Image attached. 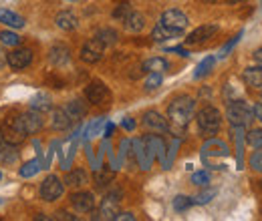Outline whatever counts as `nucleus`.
Returning <instances> with one entry per match:
<instances>
[{
    "instance_id": "obj_13",
    "label": "nucleus",
    "mask_w": 262,
    "mask_h": 221,
    "mask_svg": "<svg viewBox=\"0 0 262 221\" xmlns=\"http://www.w3.org/2000/svg\"><path fill=\"white\" fill-rule=\"evenodd\" d=\"M20 123L25 127V131H27V135H34V133H38L40 129H42V117H40V113L38 111H27V113H23L20 117Z\"/></svg>"
},
{
    "instance_id": "obj_33",
    "label": "nucleus",
    "mask_w": 262,
    "mask_h": 221,
    "mask_svg": "<svg viewBox=\"0 0 262 221\" xmlns=\"http://www.w3.org/2000/svg\"><path fill=\"white\" fill-rule=\"evenodd\" d=\"M192 205H194V199H192V197L178 195V197L173 199V209H176V211H186V209H190Z\"/></svg>"
},
{
    "instance_id": "obj_28",
    "label": "nucleus",
    "mask_w": 262,
    "mask_h": 221,
    "mask_svg": "<svg viewBox=\"0 0 262 221\" xmlns=\"http://www.w3.org/2000/svg\"><path fill=\"white\" fill-rule=\"evenodd\" d=\"M164 83V77H162V72H147V79H145V91L147 93H151V91H156V89H160V85Z\"/></svg>"
},
{
    "instance_id": "obj_6",
    "label": "nucleus",
    "mask_w": 262,
    "mask_h": 221,
    "mask_svg": "<svg viewBox=\"0 0 262 221\" xmlns=\"http://www.w3.org/2000/svg\"><path fill=\"white\" fill-rule=\"evenodd\" d=\"M2 135H4V141H6V143H12V145H20V143L29 137L18 117L8 119V121L4 123V127H2Z\"/></svg>"
},
{
    "instance_id": "obj_43",
    "label": "nucleus",
    "mask_w": 262,
    "mask_h": 221,
    "mask_svg": "<svg viewBox=\"0 0 262 221\" xmlns=\"http://www.w3.org/2000/svg\"><path fill=\"white\" fill-rule=\"evenodd\" d=\"M121 125H123V129H127V131H133V129H135V121H133L131 117H125Z\"/></svg>"
},
{
    "instance_id": "obj_17",
    "label": "nucleus",
    "mask_w": 262,
    "mask_h": 221,
    "mask_svg": "<svg viewBox=\"0 0 262 221\" xmlns=\"http://www.w3.org/2000/svg\"><path fill=\"white\" fill-rule=\"evenodd\" d=\"M75 121L69 117V113H67L65 109H55L53 111V117H51V127L55 129V131H67V129H71Z\"/></svg>"
},
{
    "instance_id": "obj_20",
    "label": "nucleus",
    "mask_w": 262,
    "mask_h": 221,
    "mask_svg": "<svg viewBox=\"0 0 262 221\" xmlns=\"http://www.w3.org/2000/svg\"><path fill=\"white\" fill-rule=\"evenodd\" d=\"M143 27H145V16L135 10H131V14L123 20V29L127 32H141Z\"/></svg>"
},
{
    "instance_id": "obj_15",
    "label": "nucleus",
    "mask_w": 262,
    "mask_h": 221,
    "mask_svg": "<svg viewBox=\"0 0 262 221\" xmlns=\"http://www.w3.org/2000/svg\"><path fill=\"white\" fill-rule=\"evenodd\" d=\"M49 61L55 66H65L71 61V51L67 48L65 44H55L51 51H49Z\"/></svg>"
},
{
    "instance_id": "obj_16",
    "label": "nucleus",
    "mask_w": 262,
    "mask_h": 221,
    "mask_svg": "<svg viewBox=\"0 0 262 221\" xmlns=\"http://www.w3.org/2000/svg\"><path fill=\"white\" fill-rule=\"evenodd\" d=\"M242 81L248 85V87H254V89H258L262 87V64H254V66H248V68H244V72H242Z\"/></svg>"
},
{
    "instance_id": "obj_49",
    "label": "nucleus",
    "mask_w": 262,
    "mask_h": 221,
    "mask_svg": "<svg viewBox=\"0 0 262 221\" xmlns=\"http://www.w3.org/2000/svg\"><path fill=\"white\" fill-rule=\"evenodd\" d=\"M4 143V135H2V129H0V145Z\"/></svg>"
},
{
    "instance_id": "obj_30",
    "label": "nucleus",
    "mask_w": 262,
    "mask_h": 221,
    "mask_svg": "<svg viewBox=\"0 0 262 221\" xmlns=\"http://www.w3.org/2000/svg\"><path fill=\"white\" fill-rule=\"evenodd\" d=\"M95 36H97L105 46H109V44H115V42H117V32L113 31V29H101Z\"/></svg>"
},
{
    "instance_id": "obj_14",
    "label": "nucleus",
    "mask_w": 262,
    "mask_h": 221,
    "mask_svg": "<svg viewBox=\"0 0 262 221\" xmlns=\"http://www.w3.org/2000/svg\"><path fill=\"white\" fill-rule=\"evenodd\" d=\"M143 125L147 127L149 131H158V133L169 131V123L165 121L158 111H147V113L143 115Z\"/></svg>"
},
{
    "instance_id": "obj_9",
    "label": "nucleus",
    "mask_w": 262,
    "mask_h": 221,
    "mask_svg": "<svg viewBox=\"0 0 262 221\" xmlns=\"http://www.w3.org/2000/svg\"><path fill=\"white\" fill-rule=\"evenodd\" d=\"M103 53H105V44L99 40L97 36L87 40L81 48V61L87 64H95L103 59Z\"/></svg>"
},
{
    "instance_id": "obj_23",
    "label": "nucleus",
    "mask_w": 262,
    "mask_h": 221,
    "mask_svg": "<svg viewBox=\"0 0 262 221\" xmlns=\"http://www.w3.org/2000/svg\"><path fill=\"white\" fill-rule=\"evenodd\" d=\"M169 68V64L165 59L162 57H154V59H147V61H143L141 64V70L143 72H165Z\"/></svg>"
},
{
    "instance_id": "obj_3",
    "label": "nucleus",
    "mask_w": 262,
    "mask_h": 221,
    "mask_svg": "<svg viewBox=\"0 0 262 221\" xmlns=\"http://www.w3.org/2000/svg\"><path fill=\"white\" fill-rule=\"evenodd\" d=\"M226 117L234 127H246L252 123L254 119V111L248 103L244 101H232L228 103V109H226Z\"/></svg>"
},
{
    "instance_id": "obj_34",
    "label": "nucleus",
    "mask_w": 262,
    "mask_h": 221,
    "mask_svg": "<svg viewBox=\"0 0 262 221\" xmlns=\"http://www.w3.org/2000/svg\"><path fill=\"white\" fill-rule=\"evenodd\" d=\"M131 10H133V8H131V4H127V2H125V4H119V6L113 10V18L123 22V20L131 14Z\"/></svg>"
},
{
    "instance_id": "obj_41",
    "label": "nucleus",
    "mask_w": 262,
    "mask_h": 221,
    "mask_svg": "<svg viewBox=\"0 0 262 221\" xmlns=\"http://www.w3.org/2000/svg\"><path fill=\"white\" fill-rule=\"evenodd\" d=\"M103 123H105V121H103V117H99L97 121H95V123H93V125L89 127V133H91V135H97L99 127L103 125Z\"/></svg>"
},
{
    "instance_id": "obj_27",
    "label": "nucleus",
    "mask_w": 262,
    "mask_h": 221,
    "mask_svg": "<svg viewBox=\"0 0 262 221\" xmlns=\"http://www.w3.org/2000/svg\"><path fill=\"white\" fill-rule=\"evenodd\" d=\"M40 169H42V167H40V159H31V161H27V163L18 169V175H20L23 179H31V177H34Z\"/></svg>"
},
{
    "instance_id": "obj_2",
    "label": "nucleus",
    "mask_w": 262,
    "mask_h": 221,
    "mask_svg": "<svg viewBox=\"0 0 262 221\" xmlns=\"http://www.w3.org/2000/svg\"><path fill=\"white\" fill-rule=\"evenodd\" d=\"M196 121H198V129H200V133H202V135H206V137H212V135H216V133L220 131V125H222V115H220V111H218L216 107L208 105V107H204V109H200V111H198Z\"/></svg>"
},
{
    "instance_id": "obj_10",
    "label": "nucleus",
    "mask_w": 262,
    "mask_h": 221,
    "mask_svg": "<svg viewBox=\"0 0 262 221\" xmlns=\"http://www.w3.org/2000/svg\"><path fill=\"white\" fill-rule=\"evenodd\" d=\"M6 61H8V66L14 68V70H23L27 68L29 64L33 63V51L31 48H14L6 55Z\"/></svg>"
},
{
    "instance_id": "obj_18",
    "label": "nucleus",
    "mask_w": 262,
    "mask_h": 221,
    "mask_svg": "<svg viewBox=\"0 0 262 221\" xmlns=\"http://www.w3.org/2000/svg\"><path fill=\"white\" fill-rule=\"evenodd\" d=\"M0 22L6 24L8 29H25V18L8 8H0Z\"/></svg>"
},
{
    "instance_id": "obj_50",
    "label": "nucleus",
    "mask_w": 262,
    "mask_h": 221,
    "mask_svg": "<svg viewBox=\"0 0 262 221\" xmlns=\"http://www.w3.org/2000/svg\"><path fill=\"white\" fill-rule=\"evenodd\" d=\"M230 2H238V0H230Z\"/></svg>"
},
{
    "instance_id": "obj_22",
    "label": "nucleus",
    "mask_w": 262,
    "mask_h": 221,
    "mask_svg": "<svg viewBox=\"0 0 262 221\" xmlns=\"http://www.w3.org/2000/svg\"><path fill=\"white\" fill-rule=\"evenodd\" d=\"M135 155H137V161H139L141 169H149V165L154 163V155L149 153V149L143 143V139L141 141H135Z\"/></svg>"
},
{
    "instance_id": "obj_42",
    "label": "nucleus",
    "mask_w": 262,
    "mask_h": 221,
    "mask_svg": "<svg viewBox=\"0 0 262 221\" xmlns=\"http://www.w3.org/2000/svg\"><path fill=\"white\" fill-rule=\"evenodd\" d=\"M169 53H178L180 57H190V53L186 51V48H182V46H173V48H167Z\"/></svg>"
},
{
    "instance_id": "obj_45",
    "label": "nucleus",
    "mask_w": 262,
    "mask_h": 221,
    "mask_svg": "<svg viewBox=\"0 0 262 221\" xmlns=\"http://www.w3.org/2000/svg\"><path fill=\"white\" fill-rule=\"evenodd\" d=\"M55 219H71V221H75L77 219V217H75V215H69V213H65V211H59V213H57V215H55Z\"/></svg>"
},
{
    "instance_id": "obj_36",
    "label": "nucleus",
    "mask_w": 262,
    "mask_h": 221,
    "mask_svg": "<svg viewBox=\"0 0 262 221\" xmlns=\"http://www.w3.org/2000/svg\"><path fill=\"white\" fill-rule=\"evenodd\" d=\"M192 183L198 185V187H206V185L210 183V173H208V171H196V173L192 175Z\"/></svg>"
},
{
    "instance_id": "obj_21",
    "label": "nucleus",
    "mask_w": 262,
    "mask_h": 221,
    "mask_svg": "<svg viewBox=\"0 0 262 221\" xmlns=\"http://www.w3.org/2000/svg\"><path fill=\"white\" fill-rule=\"evenodd\" d=\"M87 181H89V177H87L85 169H73L65 177V185L69 187H83V185H87Z\"/></svg>"
},
{
    "instance_id": "obj_4",
    "label": "nucleus",
    "mask_w": 262,
    "mask_h": 221,
    "mask_svg": "<svg viewBox=\"0 0 262 221\" xmlns=\"http://www.w3.org/2000/svg\"><path fill=\"white\" fill-rule=\"evenodd\" d=\"M188 16L182 12V10H178V8H169V10H165L164 14H162V18H160V24L167 29V31L173 34V38H178V36H182L184 31L188 29Z\"/></svg>"
},
{
    "instance_id": "obj_35",
    "label": "nucleus",
    "mask_w": 262,
    "mask_h": 221,
    "mask_svg": "<svg viewBox=\"0 0 262 221\" xmlns=\"http://www.w3.org/2000/svg\"><path fill=\"white\" fill-rule=\"evenodd\" d=\"M246 141H248V145L250 147H262V131L260 129H252L248 135H246Z\"/></svg>"
},
{
    "instance_id": "obj_51",
    "label": "nucleus",
    "mask_w": 262,
    "mask_h": 221,
    "mask_svg": "<svg viewBox=\"0 0 262 221\" xmlns=\"http://www.w3.org/2000/svg\"><path fill=\"white\" fill-rule=\"evenodd\" d=\"M208 2H216V0H208Z\"/></svg>"
},
{
    "instance_id": "obj_53",
    "label": "nucleus",
    "mask_w": 262,
    "mask_h": 221,
    "mask_svg": "<svg viewBox=\"0 0 262 221\" xmlns=\"http://www.w3.org/2000/svg\"><path fill=\"white\" fill-rule=\"evenodd\" d=\"M69 2H75V0H69Z\"/></svg>"
},
{
    "instance_id": "obj_44",
    "label": "nucleus",
    "mask_w": 262,
    "mask_h": 221,
    "mask_svg": "<svg viewBox=\"0 0 262 221\" xmlns=\"http://www.w3.org/2000/svg\"><path fill=\"white\" fill-rule=\"evenodd\" d=\"M252 111H254V117L262 123V103H256V105L252 107Z\"/></svg>"
},
{
    "instance_id": "obj_32",
    "label": "nucleus",
    "mask_w": 262,
    "mask_h": 221,
    "mask_svg": "<svg viewBox=\"0 0 262 221\" xmlns=\"http://www.w3.org/2000/svg\"><path fill=\"white\" fill-rule=\"evenodd\" d=\"M111 179H113V171L103 169V171H97V173H95V185H97L99 189L107 187V185L111 183Z\"/></svg>"
},
{
    "instance_id": "obj_12",
    "label": "nucleus",
    "mask_w": 262,
    "mask_h": 221,
    "mask_svg": "<svg viewBox=\"0 0 262 221\" xmlns=\"http://www.w3.org/2000/svg\"><path fill=\"white\" fill-rule=\"evenodd\" d=\"M218 32V24H202L196 31H192L186 38V44H202L206 40H210L214 34Z\"/></svg>"
},
{
    "instance_id": "obj_26",
    "label": "nucleus",
    "mask_w": 262,
    "mask_h": 221,
    "mask_svg": "<svg viewBox=\"0 0 262 221\" xmlns=\"http://www.w3.org/2000/svg\"><path fill=\"white\" fill-rule=\"evenodd\" d=\"M18 159V149H16V145H12V143H2L0 145V163H4V165H10V163H14Z\"/></svg>"
},
{
    "instance_id": "obj_5",
    "label": "nucleus",
    "mask_w": 262,
    "mask_h": 221,
    "mask_svg": "<svg viewBox=\"0 0 262 221\" xmlns=\"http://www.w3.org/2000/svg\"><path fill=\"white\" fill-rule=\"evenodd\" d=\"M119 201H121V191H111L105 195V199L99 205V211L95 219H115L119 213Z\"/></svg>"
},
{
    "instance_id": "obj_38",
    "label": "nucleus",
    "mask_w": 262,
    "mask_h": 221,
    "mask_svg": "<svg viewBox=\"0 0 262 221\" xmlns=\"http://www.w3.org/2000/svg\"><path fill=\"white\" fill-rule=\"evenodd\" d=\"M212 197H216V191L208 189L204 191V193H200L196 199H194V203H208V201H212Z\"/></svg>"
},
{
    "instance_id": "obj_40",
    "label": "nucleus",
    "mask_w": 262,
    "mask_h": 221,
    "mask_svg": "<svg viewBox=\"0 0 262 221\" xmlns=\"http://www.w3.org/2000/svg\"><path fill=\"white\" fill-rule=\"evenodd\" d=\"M115 219L117 221H135V215L129 213V211H125V213H117V215H115Z\"/></svg>"
},
{
    "instance_id": "obj_29",
    "label": "nucleus",
    "mask_w": 262,
    "mask_h": 221,
    "mask_svg": "<svg viewBox=\"0 0 262 221\" xmlns=\"http://www.w3.org/2000/svg\"><path fill=\"white\" fill-rule=\"evenodd\" d=\"M214 63H216V59L214 57H206L202 63L196 66V72H194V79H202V77H206L212 68H214Z\"/></svg>"
},
{
    "instance_id": "obj_52",
    "label": "nucleus",
    "mask_w": 262,
    "mask_h": 221,
    "mask_svg": "<svg viewBox=\"0 0 262 221\" xmlns=\"http://www.w3.org/2000/svg\"><path fill=\"white\" fill-rule=\"evenodd\" d=\"M0 179H2V173H0Z\"/></svg>"
},
{
    "instance_id": "obj_46",
    "label": "nucleus",
    "mask_w": 262,
    "mask_h": 221,
    "mask_svg": "<svg viewBox=\"0 0 262 221\" xmlns=\"http://www.w3.org/2000/svg\"><path fill=\"white\" fill-rule=\"evenodd\" d=\"M113 129H115V125H113V123H107V127H105V137H111Z\"/></svg>"
},
{
    "instance_id": "obj_39",
    "label": "nucleus",
    "mask_w": 262,
    "mask_h": 221,
    "mask_svg": "<svg viewBox=\"0 0 262 221\" xmlns=\"http://www.w3.org/2000/svg\"><path fill=\"white\" fill-rule=\"evenodd\" d=\"M240 38H242V32H238V34H236V36H234V38L230 40L228 44H226V46H224V48L220 51V57H226V55H228L230 51H232V46H234V44H236V42H238Z\"/></svg>"
},
{
    "instance_id": "obj_11",
    "label": "nucleus",
    "mask_w": 262,
    "mask_h": 221,
    "mask_svg": "<svg viewBox=\"0 0 262 221\" xmlns=\"http://www.w3.org/2000/svg\"><path fill=\"white\" fill-rule=\"evenodd\" d=\"M71 205L79 213H91L95 209V195L89 191H77L71 195Z\"/></svg>"
},
{
    "instance_id": "obj_24",
    "label": "nucleus",
    "mask_w": 262,
    "mask_h": 221,
    "mask_svg": "<svg viewBox=\"0 0 262 221\" xmlns=\"http://www.w3.org/2000/svg\"><path fill=\"white\" fill-rule=\"evenodd\" d=\"M65 111L69 113V117H71L73 121H79L81 117H85V113H87V105H85L83 101L75 99V101H69V103H67Z\"/></svg>"
},
{
    "instance_id": "obj_37",
    "label": "nucleus",
    "mask_w": 262,
    "mask_h": 221,
    "mask_svg": "<svg viewBox=\"0 0 262 221\" xmlns=\"http://www.w3.org/2000/svg\"><path fill=\"white\" fill-rule=\"evenodd\" d=\"M250 167L256 169V171H262V147H256V151L252 153V157H250Z\"/></svg>"
},
{
    "instance_id": "obj_1",
    "label": "nucleus",
    "mask_w": 262,
    "mask_h": 221,
    "mask_svg": "<svg viewBox=\"0 0 262 221\" xmlns=\"http://www.w3.org/2000/svg\"><path fill=\"white\" fill-rule=\"evenodd\" d=\"M194 111H196V101L192 96H176L167 107V119L173 123V127L184 129L194 117Z\"/></svg>"
},
{
    "instance_id": "obj_8",
    "label": "nucleus",
    "mask_w": 262,
    "mask_h": 221,
    "mask_svg": "<svg viewBox=\"0 0 262 221\" xmlns=\"http://www.w3.org/2000/svg\"><path fill=\"white\" fill-rule=\"evenodd\" d=\"M65 191L63 181L57 177V175H49L42 183H40V197L45 201H57Z\"/></svg>"
},
{
    "instance_id": "obj_54",
    "label": "nucleus",
    "mask_w": 262,
    "mask_h": 221,
    "mask_svg": "<svg viewBox=\"0 0 262 221\" xmlns=\"http://www.w3.org/2000/svg\"><path fill=\"white\" fill-rule=\"evenodd\" d=\"M260 189H262V181H260Z\"/></svg>"
},
{
    "instance_id": "obj_7",
    "label": "nucleus",
    "mask_w": 262,
    "mask_h": 221,
    "mask_svg": "<svg viewBox=\"0 0 262 221\" xmlns=\"http://www.w3.org/2000/svg\"><path fill=\"white\" fill-rule=\"evenodd\" d=\"M85 99L89 103H93V105H107L111 101V93H109V89H107L105 83L93 81V83H89L85 87Z\"/></svg>"
},
{
    "instance_id": "obj_48",
    "label": "nucleus",
    "mask_w": 262,
    "mask_h": 221,
    "mask_svg": "<svg viewBox=\"0 0 262 221\" xmlns=\"http://www.w3.org/2000/svg\"><path fill=\"white\" fill-rule=\"evenodd\" d=\"M6 63H8V61H6V55H2V51H0V66H4Z\"/></svg>"
},
{
    "instance_id": "obj_31",
    "label": "nucleus",
    "mask_w": 262,
    "mask_h": 221,
    "mask_svg": "<svg viewBox=\"0 0 262 221\" xmlns=\"http://www.w3.org/2000/svg\"><path fill=\"white\" fill-rule=\"evenodd\" d=\"M0 42L4 46H18L20 44V36L12 31H2L0 32Z\"/></svg>"
},
{
    "instance_id": "obj_47",
    "label": "nucleus",
    "mask_w": 262,
    "mask_h": 221,
    "mask_svg": "<svg viewBox=\"0 0 262 221\" xmlns=\"http://www.w3.org/2000/svg\"><path fill=\"white\" fill-rule=\"evenodd\" d=\"M254 59H256V63L262 64V48H258V51L254 53Z\"/></svg>"
},
{
    "instance_id": "obj_19",
    "label": "nucleus",
    "mask_w": 262,
    "mask_h": 221,
    "mask_svg": "<svg viewBox=\"0 0 262 221\" xmlns=\"http://www.w3.org/2000/svg\"><path fill=\"white\" fill-rule=\"evenodd\" d=\"M55 22H57V27H59L61 31H67V32L75 31V29L79 27V18H77L71 10H63V12H59Z\"/></svg>"
},
{
    "instance_id": "obj_25",
    "label": "nucleus",
    "mask_w": 262,
    "mask_h": 221,
    "mask_svg": "<svg viewBox=\"0 0 262 221\" xmlns=\"http://www.w3.org/2000/svg\"><path fill=\"white\" fill-rule=\"evenodd\" d=\"M31 109L38 111V113H47V111H53V101L47 93H38L33 96L31 101Z\"/></svg>"
}]
</instances>
